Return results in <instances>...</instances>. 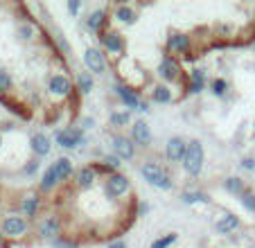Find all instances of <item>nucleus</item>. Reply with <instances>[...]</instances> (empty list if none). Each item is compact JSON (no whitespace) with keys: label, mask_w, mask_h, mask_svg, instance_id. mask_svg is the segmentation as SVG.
<instances>
[{"label":"nucleus","mask_w":255,"mask_h":248,"mask_svg":"<svg viewBox=\"0 0 255 248\" xmlns=\"http://www.w3.org/2000/svg\"><path fill=\"white\" fill-rule=\"evenodd\" d=\"M43 194L41 192H27L23 194V199L18 201V212L29 221H36V217H41L43 212Z\"/></svg>","instance_id":"4468645a"},{"label":"nucleus","mask_w":255,"mask_h":248,"mask_svg":"<svg viewBox=\"0 0 255 248\" xmlns=\"http://www.w3.org/2000/svg\"><path fill=\"white\" fill-rule=\"evenodd\" d=\"M147 212H149V205H147V203H142V201H140V203H138V212H135V217H144V215H147Z\"/></svg>","instance_id":"37998d69"},{"label":"nucleus","mask_w":255,"mask_h":248,"mask_svg":"<svg viewBox=\"0 0 255 248\" xmlns=\"http://www.w3.org/2000/svg\"><path fill=\"white\" fill-rule=\"evenodd\" d=\"M122 165H125V162H122L120 158L116 156V153H104V156H102L100 160L95 162V167H97V172L102 174V178L122 172Z\"/></svg>","instance_id":"4be33fe9"},{"label":"nucleus","mask_w":255,"mask_h":248,"mask_svg":"<svg viewBox=\"0 0 255 248\" xmlns=\"http://www.w3.org/2000/svg\"><path fill=\"white\" fill-rule=\"evenodd\" d=\"M138 113H149V102H144V100H142V104L138 106Z\"/></svg>","instance_id":"c03bdc74"},{"label":"nucleus","mask_w":255,"mask_h":248,"mask_svg":"<svg viewBox=\"0 0 255 248\" xmlns=\"http://www.w3.org/2000/svg\"><path fill=\"white\" fill-rule=\"evenodd\" d=\"M149 100L154 102V104H172L174 100H176V95H174L172 86H167V84H154L149 91Z\"/></svg>","instance_id":"bb28decb"},{"label":"nucleus","mask_w":255,"mask_h":248,"mask_svg":"<svg viewBox=\"0 0 255 248\" xmlns=\"http://www.w3.org/2000/svg\"><path fill=\"white\" fill-rule=\"evenodd\" d=\"M102 190L109 201H120L131 192V178L125 172L111 174V176L102 178Z\"/></svg>","instance_id":"423d86ee"},{"label":"nucleus","mask_w":255,"mask_h":248,"mask_svg":"<svg viewBox=\"0 0 255 248\" xmlns=\"http://www.w3.org/2000/svg\"><path fill=\"white\" fill-rule=\"evenodd\" d=\"M240 169L242 172H255V156H244L240 160Z\"/></svg>","instance_id":"ea45409f"},{"label":"nucleus","mask_w":255,"mask_h":248,"mask_svg":"<svg viewBox=\"0 0 255 248\" xmlns=\"http://www.w3.org/2000/svg\"><path fill=\"white\" fill-rule=\"evenodd\" d=\"M109 9L106 7H95V9H91L86 14V18H84V25H86V29L91 34H104L106 29H109Z\"/></svg>","instance_id":"f3484780"},{"label":"nucleus","mask_w":255,"mask_h":248,"mask_svg":"<svg viewBox=\"0 0 255 248\" xmlns=\"http://www.w3.org/2000/svg\"><path fill=\"white\" fill-rule=\"evenodd\" d=\"M66 9H68V14L70 16H77L79 11H82V0H68Z\"/></svg>","instance_id":"a19ab883"},{"label":"nucleus","mask_w":255,"mask_h":248,"mask_svg":"<svg viewBox=\"0 0 255 248\" xmlns=\"http://www.w3.org/2000/svg\"><path fill=\"white\" fill-rule=\"evenodd\" d=\"M111 153H116L122 162H131L138 156V147L127 133H113L111 135Z\"/></svg>","instance_id":"ddd939ff"},{"label":"nucleus","mask_w":255,"mask_h":248,"mask_svg":"<svg viewBox=\"0 0 255 248\" xmlns=\"http://www.w3.org/2000/svg\"><path fill=\"white\" fill-rule=\"evenodd\" d=\"M36 237L41 239V242H48L52 244L54 239L63 237V219L61 215H57V212H50V215L41 217L39 221H36Z\"/></svg>","instance_id":"39448f33"},{"label":"nucleus","mask_w":255,"mask_h":248,"mask_svg":"<svg viewBox=\"0 0 255 248\" xmlns=\"http://www.w3.org/2000/svg\"><path fill=\"white\" fill-rule=\"evenodd\" d=\"M240 205L244 208L246 212H251V215H253V212H255V190H251V187H249V190L240 196Z\"/></svg>","instance_id":"f704fd0d"},{"label":"nucleus","mask_w":255,"mask_h":248,"mask_svg":"<svg viewBox=\"0 0 255 248\" xmlns=\"http://www.w3.org/2000/svg\"><path fill=\"white\" fill-rule=\"evenodd\" d=\"M52 248H79V242H75V239H70V237H59V239H54L52 244H50Z\"/></svg>","instance_id":"4c0bfd02"},{"label":"nucleus","mask_w":255,"mask_h":248,"mask_svg":"<svg viewBox=\"0 0 255 248\" xmlns=\"http://www.w3.org/2000/svg\"><path fill=\"white\" fill-rule=\"evenodd\" d=\"M210 93L217 97V100H226L228 95H231V81L224 79V77H215V79H210Z\"/></svg>","instance_id":"473e14b6"},{"label":"nucleus","mask_w":255,"mask_h":248,"mask_svg":"<svg viewBox=\"0 0 255 248\" xmlns=\"http://www.w3.org/2000/svg\"><path fill=\"white\" fill-rule=\"evenodd\" d=\"M54 142L63 151H77V149L86 147L88 138H86V131H82L79 126H63V129L54 131Z\"/></svg>","instance_id":"20e7f679"},{"label":"nucleus","mask_w":255,"mask_h":248,"mask_svg":"<svg viewBox=\"0 0 255 248\" xmlns=\"http://www.w3.org/2000/svg\"><path fill=\"white\" fill-rule=\"evenodd\" d=\"M113 20H118L120 25H135L138 23V9H135L133 5H129V2H118L116 7H113Z\"/></svg>","instance_id":"412c9836"},{"label":"nucleus","mask_w":255,"mask_h":248,"mask_svg":"<svg viewBox=\"0 0 255 248\" xmlns=\"http://www.w3.org/2000/svg\"><path fill=\"white\" fill-rule=\"evenodd\" d=\"M61 185H63V183L59 181V176H57V172H54V167L50 165V167L45 169L43 174H41L39 192H41V194H54V192H57Z\"/></svg>","instance_id":"393cba45"},{"label":"nucleus","mask_w":255,"mask_h":248,"mask_svg":"<svg viewBox=\"0 0 255 248\" xmlns=\"http://www.w3.org/2000/svg\"><path fill=\"white\" fill-rule=\"evenodd\" d=\"M100 48L104 50V54L113 59H122L127 52V38L122 36L118 29H106L104 34H100Z\"/></svg>","instance_id":"1a4fd4ad"},{"label":"nucleus","mask_w":255,"mask_h":248,"mask_svg":"<svg viewBox=\"0 0 255 248\" xmlns=\"http://www.w3.org/2000/svg\"><path fill=\"white\" fill-rule=\"evenodd\" d=\"M77 126H79L82 131H93V129L97 126V122H95V118H91V115H84V118H79Z\"/></svg>","instance_id":"58836bf2"},{"label":"nucleus","mask_w":255,"mask_h":248,"mask_svg":"<svg viewBox=\"0 0 255 248\" xmlns=\"http://www.w3.org/2000/svg\"><path fill=\"white\" fill-rule=\"evenodd\" d=\"M0 248H11V244H7V239L2 237V233H0Z\"/></svg>","instance_id":"a18cd8bd"},{"label":"nucleus","mask_w":255,"mask_h":248,"mask_svg":"<svg viewBox=\"0 0 255 248\" xmlns=\"http://www.w3.org/2000/svg\"><path fill=\"white\" fill-rule=\"evenodd\" d=\"M75 91L84 97L91 95V93L95 91V77H93L88 70H79L77 75H75Z\"/></svg>","instance_id":"c756f323"},{"label":"nucleus","mask_w":255,"mask_h":248,"mask_svg":"<svg viewBox=\"0 0 255 248\" xmlns=\"http://www.w3.org/2000/svg\"><path fill=\"white\" fill-rule=\"evenodd\" d=\"M52 167H54V172H57V176L61 183H68L70 178H75V172H77L72 158H68V156H59L57 160L52 162Z\"/></svg>","instance_id":"a878e982"},{"label":"nucleus","mask_w":255,"mask_h":248,"mask_svg":"<svg viewBox=\"0 0 255 248\" xmlns=\"http://www.w3.org/2000/svg\"><path fill=\"white\" fill-rule=\"evenodd\" d=\"M0 147H2V135H0Z\"/></svg>","instance_id":"49530a36"},{"label":"nucleus","mask_w":255,"mask_h":248,"mask_svg":"<svg viewBox=\"0 0 255 248\" xmlns=\"http://www.w3.org/2000/svg\"><path fill=\"white\" fill-rule=\"evenodd\" d=\"M192 36H190L188 32H178V29H172V32L167 34V38H165V50H167V54H172V57H185V54L192 52Z\"/></svg>","instance_id":"9b49d317"},{"label":"nucleus","mask_w":255,"mask_h":248,"mask_svg":"<svg viewBox=\"0 0 255 248\" xmlns=\"http://www.w3.org/2000/svg\"><path fill=\"white\" fill-rule=\"evenodd\" d=\"M109 124H111V129H116V133H122L125 126H131V124H133V115H131V111H127V109L111 111V113H109Z\"/></svg>","instance_id":"cd10ccee"},{"label":"nucleus","mask_w":255,"mask_h":248,"mask_svg":"<svg viewBox=\"0 0 255 248\" xmlns=\"http://www.w3.org/2000/svg\"><path fill=\"white\" fill-rule=\"evenodd\" d=\"M45 91L52 100L61 102V100H68L72 95V79L66 75V72H52L45 81Z\"/></svg>","instance_id":"9d476101"},{"label":"nucleus","mask_w":255,"mask_h":248,"mask_svg":"<svg viewBox=\"0 0 255 248\" xmlns=\"http://www.w3.org/2000/svg\"><path fill=\"white\" fill-rule=\"evenodd\" d=\"M156 77H158L160 84H176V81L183 79V66H181V61H178L176 57H172V54H163L158 61V66H156Z\"/></svg>","instance_id":"0eeeda50"},{"label":"nucleus","mask_w":255,"mask_h":248,"mask_svg":"<svg viewBox=\"0 0 255 248\" xmlns=\"http://www.w3.org/2000/svg\"><path fill=\"white\" fill-rule=\"evenodd\" d=\"M39 172H41V160H39V158H32V160L25 162V167H23L25 176H36Z\"/></svg>","instance_id":"e433bc0d"},{"label":"nucleus","mask_w":255,"mask_h":248,"mask_svg":"<svg viewBox=\"0 0 255 248\" xmlns=\"http://www.w3.org/2000/svg\"><path fill=\"white\" fill-rule=\"evenodd\" d=\"M240 228H242V219L235 215V212H224V215L215 221V230L219 235H233Z\"/></svg>","instance_id":"b1692460"},{"label":"nucleus","mask_w":255,"mask_h":248,"mask_svg":"<svg viewBox=\"0 0 255 248\" xmlns=\"http://www.w3.org/2000/svg\"><path fill=\"white\" fill-rule=\"evenodd\" d=\"M203 167H206V149H203V142L199 138L188 140V153L183 158L181 169L185 172V176L199 178L203 174Z\"/></svg>","instance_id":"7ed1b4c3"},{"label":"nucleus","mask_w":255,"mask_h":248,"mask_svg":"<svg viewBox=\"0 0 255 248\" xmlns=\"http://www.w3.org/2000/svg\"><path fill=\"white\" fill-rule=\"evenodd\" d=\"M113 93H116L118 102L122 104V109L127 111H138V106L142 104V97L135 88H131L129 84H116L113 86Z\"/></svg>","instance_id":"a211bd4d"},{"label":"nucleus","mask_w":255,"mask_h":248,"mask_svg":"<svg viewBox=\"0 0 255 248\" xmlns=\"http://www.w3.org/2000/svg\"><path fill=\"white\" fill-rule=\"evenodd\" d=\"M222 187L228 192L231 196H235V199H240L242 194H244L246 190H249V185H246V181L242 176H226L222 181Z\"/></svg>","instance_id":"2f4dec72"},{"label":"nucleus","mask_w":255,"mask_h":248,"mask_svg":"<svg viewBox=\"0 0 255 248\" xmlns=\"http://www.w3.org/2000/svg\"><path fill=\"white\" fill-rule=\"evenodd\" d=\"M176 242H178V235L176 233H167V235H160L158 239H154L149 248H172Z\"/></svg>","instance_id":"72a5a7b5"},{"label":"nucleus","mask_w":255,"mask_h":248,"mask_svg":"<svg viewBox=\"0 0 255 248\" xmlns=\"http://www.w3.org/2000/svg\"><path fill=\"white\" fill-rule=\"evenodd\" d=\"M181 203L185 205H210L212 196L206 190H199V187H188V190H181Z\"/></svg>","instance_id":"5701e85b"},{"label":"nucleus","mask_w":255,"mask_h":248,"mask_svg":"<svg viewBox=\"0 0 255 248\" xmlns=\"http://www.w3.org/2000/svg\"><path fill=\"white\" fill-rule=\"evenodd\" d=\"M129 138L133 140V144L138 149H149L154 144V131L142 118L140 120H133V124L129 126Z\"/></svg>","instance_id":"2eb2a0df"},{"label":"nucleus","mask_w":255,"mask_h":248,"mask_svg":"<svg viewBox=\"0 0 255 248\" xmlns=\"http://www.w3.org/2000/svg\"><path fill=\"white\" fill-rule=\"evenodd\" d=\"M82 61H84V70H88L93 77H102L109 70V61H106L104 50L97 48V45H88V48L84 50Z\"/></svg>","instance_id":"6e6552de"},{"label":"nucleus","mask_w":255,"mask_h":248,"mask_svg":"<svg viewBox=\"0 0 255 248\" xmlns=\"http://www.w3.org/2000/svg\"><path fill=\"white\" fill-rule=\"evenodd\" d=\"M106 248H129V244L125 239H113V242L106 244Z\"/></svg>","instance_id":"79ce46f5"},{"label":"nucleus","mask_w":255,"mask_h":248,"mask_svg":"<svg viewBox=\"0 0 255 248\" xmlns=\"http://www.w3.org/2000/svg\"><path fill=\"white\" fill-rule=\"evenodd\" d=\"M29 149H32L34 158H45L50 156V151H52V138H50L48 133H43V131H36V133H32V138H29Z\"/></svg>","instance_id":"aec40b11"},{"label":"nucleus","mask_w":255,"mask_h":248,"mask_svg":"<svg viewBox=\"0 0 255 248\" xmlns=\"http://www.w3.org/2000/svg\"><path fill=\"white\" fill-rule=\"evenodd\" d=\"M39 25H34L32 20H20L18 27H16V36H18L20 43H34L39 38Z\"/></svg>","instance_id":"c85d7f7f"},{"label":"nucleus","mask_w":255,"mask_h":248,"mask_svg":"<svg viewBox=\"0 0 255 248\" xmlns=\"http://www.w3.org/2000/svg\"><path fill=\"white\" fill-rule=\"evenodd\" d=\"M185 153H188V138H183V135H172V138H167L163 156H165V162H167L169 167L183 165Z\"/></svg>","instance_id":"f8f14e48"},{"label":"nucleus","mask_w":255,"mask_h":248,"mask_svg":"<svg viewBox=\"0 0 255 248\" xmlns=\"http://www.w3.org/2000/svg\"><path fill=\"white\" fill-rule=\"evenodd\" d=\"M50 41H52V45H54V52L63 54V57H70L72 54L70 43H68V38L63 36V32L59 27H50Z\"/></svg>","instance_id":"7c9ffc66"},{"label":"nucleus","mask_w":255,"mask_h":248,"mask_svg":"<svg viewBox=\"0 0 255 248\" xmlns=\"http://www.w3.org/2000/svg\"><path fill=\"white\" fill-rule=\"evenodd\" d=\"M11 88H14V79H11V75L7 70H0V95L11 93Z\"/></svg>","instance_id":"c9c22d12"},{"label":"nucleus","mask_w":255,"mask_h":248,"mask_svg":"<svg viewBox=\"0 0 255 248\" xmlns=\"http://www.w3.org/2000/svg\"><path fill=\"white\" fill-rule=\"evenodd\" d=\"M210 84L208 81V75L203 68H192V70L188 72V86H185V93L188 95H201L203 91H206V86Z\"/></svg>","instance_id":"6ab92c4d"},{"label":"nucleus","mask_w":255,"mask_h":248,"mask_svg":"<svg viewBox=\"0 0 255 248\" xmlns=\"http://www.w3.org/2000/svg\"><path fill=\"white\" fill-rule=\"evenodd\" d=\"M100 178H102V174L97 172L95 162H91V165H84V167H79L77 172H75L72 183H75V187H77L79 192H88V190H93V187L97 185Z\"/></svg>","instance_id":"dca6fc26"},{"label":"nucleus","mask_w":255,"mask_h":248,"mask_svg":"<svg viewBox=\"0 0 255 248\" xmlns=\"http://www.w3.org/2000/svg\"><path fill=\"white\" fill-rule=\"evenodd\" d=\"M140 176L144 178V183L156 190H163V192H172L176 187V181H174L172 172L165 162L156 160V158H147V160L140 165Z\"/></svg>","instance_id":"f257e3e1"},{"label":"nucleus","mask_w":255,"mask_h":248,"mask_svg":"<svg viewBox=\"0 0 255 248\" xmlns=\"http://www.w3.org/2000/svg\"><path fill=\"white\" fill-rule=\"evenodd\" d=\"M0 233L9 242H20L32 233V221L25 219L20 212H7L0 221Z\"/></svg>","instance_id":"f03ea898"}]
</instances>
